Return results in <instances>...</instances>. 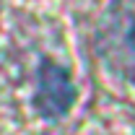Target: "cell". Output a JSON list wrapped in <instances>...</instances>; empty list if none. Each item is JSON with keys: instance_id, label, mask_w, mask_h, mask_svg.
I'll use <instances>...</instances> for the list:
<instances>
[{"instance_id": "7a4b0ae2", "label": "cell", "mask_w": 135, "mask_h": 135, "mask_svg": "<svg viewBox=\"0 0 135 135\" xmlns=\"http://www.w3.org/2000/svg\"><path fill=\"white\" fill-rule=\"evenodd\" d=\"M75 101V88L70 83L68 73L57 62L44 60L39 68V81H36V96L34 104L47 119L62 117Z\"/></svg>"}, {"instance_id": "6da1fadb", "label": "cell", "mask_w": 135, "mask_h": 135, "mask_svg": "<svg viewBox=\"0 0 135 135\" xmlns=\"http://www.w3.org/2000/svg\"><path fill=\"white\" fill-rule=\"evenodd\" d=\"M96 50L114 73L135 81V0H117L104 13Z\"/></svg>"}]
</instances>
